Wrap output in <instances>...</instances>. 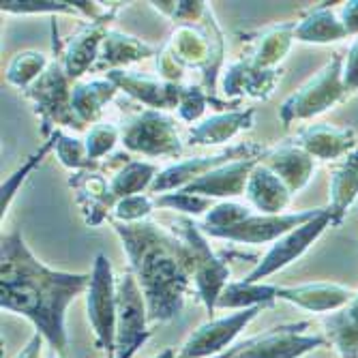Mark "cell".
Wrapping results in <instances>:
<instances>
[{
	"label": "cell",
	"mask_w": 358,
	"mask_h": 358,
	"mask_svg": "<svg viewBox=\"0 0 358 358\" xmlns=\"http://www.w3.org/2000/svg\"><path fill=\"white\" fill-rule=\"evenodd\" d=\"M294 32H296V22L273 24L264 30L255 32L251 39L253 50L247 56V60L255 69H262V71L279 69V64L285 60V56L292 50V43L296 41Z\"/></svg>",
	"instance_id": "obj_23"
},
{
	"label": "cell",
	"mask_w": 358,
	"mask_h": 358,
	"mask_svg": "<svg viewBox=\"0 0 358 358\" xmlns=\"http://www.w3.org/2000/svg\"><path fill=\"white\" fill-rule=\"evenodd\" d=\"M24 94L30 99L35 114L41 120V136L48 140L60 127L82 131L84 124L73 112V86L64 71L62 62L52 60L45 73L32 84Z\"/></svg>",
	"instance_id": "obj_5"
},
{
	"label": "cell",
	"mask_w": 358,
	"mask_h": 358,
	"mask_svg": "<svg viewBox=\"0 0 358 358\" xmlns=\"http://www.w3.org/2000/svg\"><path fill=\"white\" fill-rule=\"evenodd\" d=\"M215 106V101L206 94V90L202 88V84H193V86H185L182 94H180V101H178V118L182 122H198L206 108Z\"/></svg>",
	"instance_id": "obj_40"
},
{
	"label": "cell",
	"mask_w": 358,
	"mask_h": 358,
	"mask_svg": "<svg viewBox=\"0 0 358 358\" xmlns=\"http://www.w3.org/2000/svg\"><path fill=\"white\" fill-rule=\"evenodd\" d=\"M155 202H157L159 208H170V210H176V213H180V215H185V217H200V215H206V213L215 206V200L204 198V195L187 193L185 189H180V191H170V193H164V195H157Z\"/></svg>",
	"instance_id": "obj_37"
},
{
	"label": "cell",
	"mask_w": 358,
	"mask_h": 358,
	"mask_svg": "<svg viewBox=\"0 0 358 358\" xmlns=\"http://www.w3.org/2000/svg\"><path fill=\"white\" fill-rule=\"evenodd\" d=\"M172 232L180 241H185L191 251L195 294L204 303L208 313H215L221 292L230 283V266L225 264L223 257H219L210 249L206 234L200 230V225L191 217H178L172 223Z\"/></svg>",
	"instance_id": "obj_6"
},
{
	"label": "cell",
	"mask_w": 358,
	"mask_h": 358,
	"mask_svg": "<svg viewBox=\"0 0 358 358\" xmlns=\"http://www.w3.org/2000/svg\"><path fill=\"white\" fill-rule=\"evenodd\" d=\"M356 292L339 283H303L279 285L277 301L292 303L311 313H335L345 307Z\"/></svg>",
	"instance_id": "obj_18"
},
{
	"label": "cell",
	"mask_w": 358,
	"mask_h": 358,
	"mask_svg": "<svg viewBox=\"0 0 358 358\" xmlns=\"http://www.w3.org/2000/svg\"><path fill=\"white\" fill-rule=\"evenodd\" d=\"M41 345H43V337L35 333L15 358H41Z\"/></svg>",
	"instance_id": "obj_44"
},
{
	"label": "cell",
	"mask_w": 358,
	"mask_h": 358,
	"mask_svg": "<svg viewBox=\"0 0 358 358\" xmlns=\"http://www.w3.org/2000/svg\"><path fill=\"white\" fill-rule=\"evenodd\" d=\"M294 144H299L313 159L335 161L356 150V131L352 127L339 129L327 122L311 124L296 136Z\"/></svg>",
	"instance_id": "obj_20"
},
{
	"label": "cell",
	"mask_w": 358,
	"mask_h": 358,
	"mask_svg": "<svg viewBox=\"0 0 358 358\" xmlns=\"http://www.w3.org/2000/svg\"><path fill=\"white\" fill-rule=\"evenodd\" d=\"M54 146H56V142H54V136H52V138H48V140H45V144H43L35 155H30V157H28V161H24L20 170H15V172H13V174L3 182V187H0V213H3V219H5V215H7L9 206L13 204V198L17 195L20 187L26 182V178H28L32 172H35V168H37V166H41V161L48 157V152H52V150H54Z\"/></svg>",
	"instance_id": "obj_36"
},
{
	"label": "cell",
	"mask_w": 358,
	"mask_h": 358,
	"mask_svg": "<svg viewBox=\"0 0 358 358\" xmlns=\"http://www.w3.org/2000/svg\"><path fill=\"white\" fill-rule=\"evenodd\" d=\"M324 333L341 358H358V292L335 313L324 317Z\"/></svg>",
	"instance_id": "obj_28"
},
{
	"label": "cell",
	"mask_w": 358,
	"mask_h": 358,
	"mask_svg": "<svg viewBox=\"0 0 358 358\" xmlns=\"http://www.w3.org/2000/svg\"><path fill=\"white\" fill-rule=\"evenodd\" d=\"M343 82L348 90H358V39L348 52L345 58V67H343Z\"/></svg>",
	"instance_id": "obj_42"
},
{
	"label": "cell",
	"mask_w": 358,
	"mask_h": 358,
	"mask_svg": "<svg viewBox=\"0 0 358 358\" xmlns=\"http://www.w3.org/2000/svg\"><path fill=\"white\" fill-rule=\"evenodd\" d=\"M86 311L88 322L94 331V343L99 350H106L110 358L116 356V279L108 255L99 253L94 257L90 273V285L86 289Z\"/></svg>",
	"instance_id": "obj_7"
},
{
	"label": "cell",
	"mask_w": 358,
	"mask_h": 358,
	"mask_svg": "<svg viewBox=\"0 0 358 358\" xmlns=\"http://www.w3.org/2000/svg\"><path fill=\"white\" fill-rule=\"evenodd\" d=\"M159 170L150 161H129L124 168H120L112 178L110 187L112 193L116 195V200L131 198V195H140L144 191H150Z\"/></svg>",
	"instance_id": "obj_33"
},
{
	"label": "cell",
	"mask_w": 358,
	"mask_h": 358,
	"mask_svg": "<svg viewBox=\"0 0 358 358\" xmlns=\"http://www.w3.org/2000/svg\"><path fill=\"white\" fill-rule=\"evenodd\" d=\"M168 52L176 58V62L187 69H200L202 71V88L215 101L217 110L230 112L227 103L215 99V90L219 82V73L223 67L225 56V39L223 32L213 15V9L206 11L200 24H178L166 43Z\"/></svg>",
	"instance_id": "obj_3"
},
{
	"label": "cell",
	"mask_w": 358,
	"mask_h": 358,
	"mask_svg": "<svg viewBox=\"0 0 358 358\" xmlns=\"http://www.w3.org/2000/svg\"><path fill=\"white\" fill-rule=\"evenodd\" d=\"M307 322H299L249 337L234 358H303L329 343V339L322 335H307Z\"/></svg>",
	"instance_id": "obj_12"
},
{
	"label": "cell",
	"mask_w": 358,
	"mask_h": 358,
	"mask_svg": "<svg viewBox=\"0 0 358 358\" xmlns=\"http://www.w3.org/2000/svg\"><path fill=\"white\" fill-rule=\"evenodd\" d=\"M50 58L43 52L37 50H24L20 54L13 56V60L9 62V69H7V82L20 90H28L32 84H35L45 69L50 67Z\"/></svg>",
	"instance_id": "obj_34"
},
{
	"label": "cell",
	"mask_w": 358,
	"mask_h": 358,
	"mask_svg": "<svg viewBox=\"0 0 358 358\" xmlns=\"http://www.w3.org/2000/svg\"><path fill=\"white\" fill-rule=\"evenodd\" d=\"M159 13L168 15L172 22L178 24H200L210 9L202 0H161V3H150Z\"/></svg>",
	"instance_id": "obj_38"
},
{
	"label": "cell",
	"mask_w": 358,
	"mask_h": 358,
	"mask_svg": "<svg viewBox=\"0 0 358 358\" xmlns=\"http://www.w3.org/2000/svg\"><path fill=\"white\" fill-rule=\"evenodd\" d=\"M245 195L249 204L262 215H281L292 200V191L287 185L262 161L253 168Z\"/></svg>",
	"instance_id": "obj_24"
},
{
	"label": "cell",
	"mask_w": 358,
	"mask_h": 358,
	"mask_svg": "<svg viewBox=\"0 0 358 358\" xmlns=\"http://www.w3.org/2000/svg\"><path fill=\"white\" fill-rule=\"evenodd\" d=\"M253 122H255V108L221 112L202 120L200 124H195L189 131L187 142L191 146H219L251 129Z\"/></svg>",
	"instance_id": "obj_21"
},
{
	"label": "cell",
	"mask_w": 358,
	"mask_h": 358,
	"mask_svg": "<svg viewBox=\"0 0 358 358\" xmlns=\"http://www.w3.org/2000/svg\"><path fill=\"white\" fill-rule=\"evenodd\" d=\"M356 198H358V148L352 150L341 161V166L331 176V193H329L331 227H339L343 223Z\"/></svg>",
	"instance_id": "obj_27"
},
{
	"label": "cell",
	"mask_w": 358,
	"mask_h": 358,
	"mask_svg": "<svg viewBox=\"0 0 358 358\" xmlns=\"http://www.w3.org/2000/svg\"><path fill=\"white\" fill-rule=\"evenodd\" d=\"M313 157H309L299 144H285L279 148H273L266 152V157L262 159V164L268 166L285 185L292 193H296L301 189H305L315 172V164Z\"/></svg>",
	"instance_id": "obj_25"
},
{
	"label": "cell",
	"mask_w": 358,
	"mask_h": 358,
	"mask_svg": "<svg viewBox=\"0 0 358 358\" xmlns=\"http://www.w3.org/2000/svg\"><path fill=\"white\" fill-rule=\"evenodd\" d=\"M262 309L264 307H251L204 322L187 337L176 358H210L227 352L234 345L236 337L251 324V320H255L257 313H262Z\"/></svg>",
	"instance_id": "obj_11"
},
{
	"label": "cell",
	"mask_w": 358,
	"mask_h": 358,
	"mask_svg": "<svg viewBox=\"0 0 358 358\" xmlns=\"http://www.w3.org/2000/svg\"><path fill=\"white\" fill-rule=\"evenodd\" d=\"M108 80H112L116 84V88L124 94H129L131 99L148 106V110H176L182 88L180 84H170L159 78H148V76H140V73H129V71H110L106 73Z\"/></svg>",
	"instance_id": "obj_17"
},
{
	"label": "cell",
	"mask_w": 358,
	"mask_h": 358,
	"mask_svg": "<svg viewBox=\"0 0 358 358\" xmlns=\"http://www.w3.org/2000/svg\"><path fill=\"white\" fill-rule=\"evenodd\" d=\"M90 285L88 273L52 271L32 255L22 232L3 236L0 307L28 317L58 358L67 356V309Z\"/></svg>",
	"instance_id": "obj_1"
},
{
	"label": "cell",
	"mask_w": 358,
	"mask_h": 358,
	"mask_svg": "<svg viewBox=\"0 0 358 358\" xmlns=\"http://www.w3.org/2000/svg\"><path fill=\"white\" fill-rule=\"evenodd\" d=\"M343 67L345 58L341 54H335L333 60L324 64L309 82H305L296 92L287 96L279 108V120L283 129L329 112L343 99L350 92L343 82Z\"/></svg>",
	"instance_id": "obj_4"
},
{
	"label": "cell",
	"mask_w": 358,
	"mask_h": 358,
	"mask_svg": "<svg viewBox=\"0 0 358 358\" xmlns=\"http://www.w3.org/2000/svg\"><path fill=\"white\" fill-rule=\"evenodd\" d=\"M159 50L134 35H127V32L120 30H110L108 37L103 41L99 60H96L94 69L96 73L103 71H118L120 67H127V64H134L140 60H146L150 56H157Z\"/></svg>",
	"instance_id": "obj_26"
},
{
	"label": "cell",
	"mask_w": 358,
	"mask_h": 358,
	"mask_svg": "<svg viewBox=\"0 0 358 358\" xmlns=\"http://www.w3.org/2000/svg\"><path fill=\"white\" fill-rule=\"evenodd\" d=\"M116 354L144 343L150 337L148 331V307L142 294V287L131 271H124L116 279Z\"/></svg>",
	"instance_id": "obj_13"
},
{
	"label": "cell",
	"mask_w": 358,
	"mask_h": 358,
	"mask_svg": "<svg viewBox=\"0 0 358 358\" xmlns=\"http://www.w3.org/2000/svg\"><path fill=\"white\" fill-rule=\"evenodd\" d=\"M118 13V5L110 7L108 13L101 20H94L84 24L76 35L69 37V41L64 43V52H62V67L67 71L69 80H80L84 73L92 71L96 60H99L103 41L110 32V22L116 17Z\"/></svg>",
	"instance_id": "obj_15"
},
{
	"label": "cell",
	"mask_w": 358,
	"mask_h": 358,
	"mask_svg": "<svg viewBox=\"0 0 358 358\" xmlns=\"http://www.w3.org/2000/svg\"><path fill=\"white\" fill-rule=\"evenodd\" d=\"M155 208H157V202L152 195L140 193V195H131V198L118 200L112 217L120 223H140V221H146Z\"/></svg>",
	"instance_id": "obj_41"
},
{
	"label": "cell",
	"mask_w": 358,
	"mask_h": 358,
	"mask_svg": "<svg viewBox=\"0 0 358 358\" xmlns=\"http://www.w3.org/2000/svg\"><path fill=\"white\" fill-rule=\"evenodd\" d=\"M110 223L127 251L129 271L142 287L148 320L157 324L176 320L193 283V257L187 243L150 219L140 223L110 219Z\"/></svg>",
	"instance_id": "obj_2"
},
{
	"label": "cell",
	"mask_w": 358,
	"mask_h": 358,
	"mask_svg": "<svg viewBox=\"0 0 358 358\" xmlns=\"http://www.w3.org/2000/svg\"><path fill=\"white\" fill-rule=\"evenodd\" d=\"M54 136V150L58 155L60 164L71 170V172H84V170H99L101 168V161H92L86 152V144L73 136L62 134L60 129L52 134Z\"/></svg>",
	"instance_id": "obj_35"
},
{
	"label": "cell",
	"mask_w": 358,
	"mask_h": 358,
	"mask_svg": "<svg viewBox=\"0 0 358 358\" xmlns=\"http://www.w3.org/2000/svg\"><path fill=\"white\" fill-rule=\"evenodd\" d=\"M144 343H138V345H134V348H129V350H124V352H118L114 358H134V354L142 348Z\"/></svg>",
	"instance_id": "obj_46"
},
{
	"label": "cell",
	"mask_w": 358,
	"mask_h": 358,
	"mask_svg": "<svg viewBox=\"0 0 358 358\" xmlns=\"http://www.w3.org/2000/svg\"><path fill=\"white\" fill-rule=\"evenodd\" d=\"M243 345H245V341H241V343H236V345H232L227 352H223V354H217V356H210V358H234L241 350H243Z\"/></svg>",
	"instance_id": "obj_45"
},
{
	"label": "cell",
	"mask_w": 358,
	"mask_h": 358,
	"mask_svg": "<svg viewBox=\"0 0 358 358\" xmlns=\"http://www.w3.org/2000/svg\"><path fill=\"white\" fill-rule=\"evenodd\" d=\"M120 140V129L116 124L110 122H96L90 131L86 134V152L92 161H103V157H108L116 142Z\"/></svg>",
	"instance_id": "obj_39"
},
{
	"label": "cell",
	"mask_w": 358,
	"mask_h": 358,
	"mask_svg": "<svg viewBox=\"0 0 358 358\" xmlns=\"http://www.w3.org/2000/svg\"><path fill=\"white\" fill-rule=\"evenodd\" d=\"M3 13H13V15H82L88 22L101 20L108 9H101L99 3H64V0H3Z\"/></svg>",
	"instance_id": "obj_30"
},
{
	"label": "cell",
	"mask_w": 358,
	"mask_h": 358,
	"mask_svg": "<svg viewBox=\"0 0 358 358\" xmlns=\"http://www.w3.org/2000/svg\"><path fill=\"white\" fill-rule=\"evenodd\" d=\"M259 161L262 159H245V161H234V164H225L208 172L206 176L198 178L195 182H191L189 187H185V191L204 195V198L210 200H223V202L236 198V195H245L249 176Z\"/></svg>",
	"instance_id": "obj_19"
},
{
	"label": "cell",
	"mask_w": 358,
	"mask_h": 358,
	"mask_svg": "<svg viewBox=\"0 0 358 358\" xmlns=\"http://www.w3.org/2000/svg\"><path fill=\"white\" fill-rule=\"evenodd\" d=\"M296 41L301 43H313V45H327V43H337L348 39V32L339 20V15L327 7H315L309 11L301 22H296Z\"/></svg>",
	"instance_id": "obj_29"
},
{
	"label": "cell",
	"mask_w": 358,
	"mask_h": 358,
	"mask_svg": "<svg viewBox=\"0 0 358 358\" xmlns=\"http://www.w3.org/2000/svg\"><path fill=\"white\" fill-rule=\"evenodd\" d=\"M279 285L275 283H249V281H230L221 292L217 301V309H251V307H273L277 301Z\"/></svg>",
	"instance_id": "obj_31"
},
{
	"label": "cell",
	"mask_w": 358,
	"mask_h": 358,
	"mask_svg": "<svg viewBox=\"0 0 358 358\" xmlns=\"http://www.w3.org/2000/svg\"><path fill=\"white\" fill-rule=\"evenodd\" d=\"M69 187L76 191L78 206L84 215L86 225H90V227H96L106 219H110V213H114V208L118 204L116 195L112 193L103 161H101L99 170L71 172Z\"/></svg>",
	"instance_id": "obj_16"
},
{
	"label": "cell",
	"mask_w": 358,
	"mask_h": 358,
	"mask_svg": "<svg viewBox=\"0 0 358 358\" xmlns=\"http://www.w3.org/2000/svg\"><path fill=\"white\" fill-rule=\"evenodd\" d=\"M120 142L129 152H138L150 159H178L182 155V140L176 131V120L157 110H144L142 114L127 120L120 129Z\"/></svg>",
	"instance_id": "obj_8"
},
{
	"label": "cell",
	"mask_w": 358,
	"mask_h": 358,
	"mask_svg": "<svg viewBox=\"0 0 358 358\" xmlns=\"http://www.w3.org/2000/svg\"><path fill=\"white\" fill-rule=\"evenodd\" d=\"M322 208H307L299 213H281V215H262V213H251L238 221L236 225L227 227L223 232H217L213 238H223L232 243L243 245H266L277 243L287 232L296 230L303 223L311 221L315 215H320Z\"/></svg>",
	"instance_id": "obj_14"
},
{
	"label": "cell",
	"mask_w": 358,
	"mask_h": 358,
	"mask_svg": "<svg viewBox=\"0 0 358 358\" xmlns=\"http://www.w3.org/2000/svg\"><path fill=\"white\" fill-rule=\"evenodd\" d=\"M268 148H264L257 142H243L236 146H227L215 155L208 157H195V159H185L178 164L161 170L150 187L152 195H164L170 191H180L195 182L198 178L206 176L208 172L225 166V164H234V161H245V159H264Z\"/></svg>",
	"instance_id": "obj_9"
},
{
	"label": "cell",
	"mask_w": 358,
	"mask_h": 358,
	"mask_svg": "<svg viewBox=\"0 0 358 358\" xmlns=\"http://www.w3.org/2000/svg\"><path fill=\"white\" fill-rule=\"evenodd\" d=\"M327 227H331V213H329V208H322L320 215H315L311 221L303 223L301 227H296V230L287 232L277 243H273L271 249L259 257L255 268L245 277V281L259 283L262 279H268L271 275L283 271L292 262H296V259L303 257L307 253V249L324 234Z\"/></svg>",
	"instance_id": "obj_10"
},
{
	"label": "cell",
	"mask_w": 358,
	"mask_h": 358,
	"mask_svg": "<svg viewBox=\"0 0 358 358\" xmlns=\"http://www.w3.org/2000/svg\"><path fill=\"white\" fill-rule=\"evenodd\" d=\"M281 80V71L255 69L247 58L232 62L223 73L221 86L225 96H251V99H268Z\"/></svg>",
	"instance_id": "obj_22"
},
{
	"label": "cell",
	"mask_w": 358,
	"mask_h": 358,
	"mask_svg": "<svg viewBox=\"0 0 358 358\" xmlns=\"http://www.w3.org/2000/svg\"><path fill=\"white\" fill-rule=\"evenodd\" d=\"M339 20L348 32V37H358V0H350L339 11Z\"/></svg>",
	"instance_id": "obj_43"
},
{
	"label": "cell",
	"mask_w": 358,
	"mask_h": 358,
	"mask_svg": "<svg viewBox=\"0 0 358 358\" xmlns=\"http://www.w3.org/2000/svg\"><path fill=\"white\" fill-rule=\"evenodd\" d=\"M176 354H178V350L176 348H166L164 352H159L157 356H152V358H176Z\"/></svg>",
	"instance_id": "obj_47"
},
{
	"label": "cell",
	"mask_w": 358,
	"mask_h": 358,
	"mask_svg": "<svg viewBox=\"0 0 358 358\" xmlns=\"http://www.w3.org/2000/svg\"><path fill=\"white\" fill-rule=\"evenodd\" d=\"M118 92L116 84L108 78L80 82L73 86V112L82 124H94L101 118L103 108L114 99Z\"/></svg>",
	"instance_id": "obj_32"
}]
</instances>
